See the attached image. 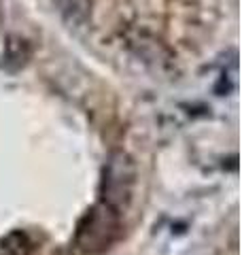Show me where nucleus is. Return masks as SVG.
I'll list each match as a JSON object with an SVG mask.
<instances>
[{
    "mask_svg": "<svg viewBox=\"0 0 242 255\" xmlns=\"http://www.w3.org/2000/svg\"><path fill=\"white\" fill-rule=\"evenodd\" d=\"M0 21H2V2H0Z\"/></svg>",
    "mask_w": 242,
    "mask_h": 255,
    "instance_id": "5",
    "label": "nucleus"
},
{
    "mask_svg": "<svg viewBox=\"0 0 242 255\" xmlns=\"http://www.w3.org/2000/svg\"><path fill=\"white\" fill-rule=\"evenodd\" d=\"M119 232H121L119 211L100 202L92 206L77 223L75 249L83 255L102 253L117 241Z\"/></svg>",
    "mask_w": 242,
    "mask_h": 255,
    "instance_id": "1",
    "label": "nucleus"
},
{
    "mask_svg": "<svg viewBox=\"0 0 242 255\" xmlns=\"http://www.w3.org/2000/svg\"><path fill=\"white\" fill-rule=\"evenodd\" d=\"M136 185V164L134 159L123 153V151H115L111 153L107 164L102 170V202L113 206L115 211L125 209L132 200Z\"/></svg>",
    "mask_w": 242,
    "mask_h": 255,
    "instance_id": "2",
    "label": "nucleus"
},
{
    "mask_svg": "<svg viewBox=\"0 0 242 255\" xmlns=\"http://www.w3.org/2000/svg\"><path fill=\"white\" fill-rule=\"evenodd\" d=\"M51 2L62 19L70 26H83L92 15V0H51Z\"/></svg>",
    "mask_w": 242,
    "mask_h": 255,
    "instance_id": "3",
    "label": "nucleus"
},
{
    "mask_svg": "<svg viewBox=\"0 0 242 255\" xmlns=\"http://www.w3.org/2000/svg\"><path fill=\"white\" fill-rule=\"evenodd\" d=\"M30 249H32V245L23 232H11L2 241V251H6L9 255H28Z\"/></svg>",
    "mask_w": 242,
    "mask_h": 255,
    "instance_id": "4",
    "label": "nucleus"
}]
</instances>
